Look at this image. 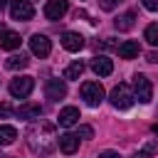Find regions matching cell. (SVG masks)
<instances>
[{"label": "cell", "instance_id": "cell-10", "mask_svg": "<svg viewBox=\"0 0 158 158\" xmlns=\"http://www.w3.org/2000/svg\"><path fill=\"white\" fill-rule=\"evenodd\" d=\"M17 118H25V121H35V118H40V114H42V106L40 104H35V101H27V104H22V106H17Z\"/></svg>", "mask_w": 158, "mask_h": 158}, {"label": "cell", "instance_id": "cell-15", "mask_svg": "<svg viewBox=\"0 0 158 158\" xmlns=\"http://www.w3.org/2000/svg\"><path fill=\"white\" fill-rule=\"evenodd\" d=\"M138 52H141V47H138L136 40H126V42L118 44V57H121V59H133Z\"/></svg>", "mask_w": 158, "mask_h": 158}, {"label": "cell", "instance_id": "cell-6", "mask_svg": "<svg viewBox=\"0 0 158 158\" xmlns=\"http://www.w3.org/2000/svg\"><path fill=\"white\" fill-rule=\"evenodd\" d=\"M35 7L30 0H12L10 2V17L12 20H32Z\"/></svg>", "mask_w": 158, "mask_h": 158}, {"label": "cell", "instance_id": "cell-24", "mask_svg": "<svg viewBox=\"0 0 158 158\" xmlns=\"http://www.w3.org/2000/svg\"><path fill=\"white\" fill-rule=\"evenodd\" d=\"M10 111H12V109H10V104H7V101H0V118L10 116Z\"/></svg>", "mask_w": 158, "mask_h": 158}, {"label": "cell", "instance_id": "cell-5", "mask_svg": "<svg viewBox=\"0 0 158 158\" xmlns=\"http://www.w3.org/2000/svg\"><path fill=\"white\" fill-rule=\"evenodd\" d=\"M133 96H136L141 104H148V101H151L153 86H151L148 77H143V74H136V77H133Z\"/></svg>", "mask_w": 158, "mask_h": 158}, {"label": "cell", "instance_id": "cell-25", "mask_svg": "<svg viewBox=\"0 0 158 158\" xmlns=\"http://www.w3.org/2000/svg\"><path fill=\"white\" fill-rule=\"evenodd\" d=\"M143 7H146L148 12H156V10H158V0H143Z\"/></svg>", "mask_w": 158, "mask_h": 158}, {"label": "cell", "instance_id": "cell-12", "mask_svg": "<svg viewBox=\"0 0 158 158\" xmlns=\"http://www.w3.org/2000/svg\"><path fill=\"white\" fill-rule=\"evenodd\" d=\"M91 69H94V74H99V77H109V74L114 72V62H111L109 57L99 54V57L91 59Z\"/></svg>", "mask_w": 158, "mask_h": 158}, {"label": "cell", "instance_id": "cell-3", "mask_svg": "<svg viewBox=\"0 0 158 158\" xmlns=\"http://www.w3.org/2000/svg\"><path fill=\"white\" fill-rule=\"evenodd\" d=\"M81 99L89 106H99L104 101V86L99 81H84L81 84Z\"/></svg>", "mask_w": 158, "mask_h": 158}, {"label": "cell", "instance_id": "cell-4", "mask_svg": "<svg viewBox=\"0 0 158 158\" xmlns=\"http://www.w3.org/2000/svg\"><path fill=\"white\" fill-rule=\"evenodd\" d=\"M32 89H35V79L32 77H17V79L10 81V94L15 99H27L32 94Z\"/></svg>", "mask_w": 158, "mask_h": 158}, {"label": "cell", "instance_id": "cell-13", "mask_svg": "<svg viewBox=\"0 0 158 158\" xmlns=\"http://www.w3.org/2000/svg\"><path fill=\"white\" fill-rule=\"evenodd\" d=\"M77 121H79V109H77V106H67V109H62V111H59V116H57V123H59V126H64V128L74 126Z\"/></svg>", "mask_w": 158, "mask_h": 158}, {"label": "cell", "instance_id": "cell-19", "mask_svg": "<svg viewBox=\"0 0 158 158\" xmlns=\"http://www.w3.org/2000/svg\"><path fill=\"white\" fill-rule=\"evenodd\" d=\"M133 20H136V12H123L121 17H116V30H121V32H126V30H131L133 27Z\"/></svg>", "mask_w": 158, "mask_h": 158}, {"label": "cell", "instance_id": "cell-9", "mask_svg": "<svg viewBox=\"0 0 158 158\" xmlns=\"http://www.w3.org/2000/svg\"><path fill=\"white\" fill-rule=\"evenodd\" d=\"M44 94H47V99L59 101V99H64V96H67V84H64L62 79H49V81H47V86H44Z\"/></svg>", "mask_w": 158, "mask_h": 158}, {"label": "cell", "instance_id": "cell-8", "mask_svg": "<svg viewBox=\"0 0 158 158\" xmlns=\"http://www.w3.org/2000/svg\"><path fill=\"white\" fill-rule=\"evenodd\" d=\"M30 49H32V54L35 57H47L49 54V49H52V44H49V40H47V35H32L30 37Z\"/></svg>", "mask_w": 158, "mask_h": 158}, {"label": "cell", "instance_id": "cell-20", "mask_svg": "<svg viewBox=\"0 0 158 158\" xmlns=\"http://www.w3.org/2000/svg\"><path fill=\"white\" fill-rule=\"evenodd\" d=\"M17 138V128L15 126H0V146H10Z\"/></svg>", "mask_w": 158, "mask_h": 158}, {"label": "cell", "instance_id": "cell-2", "mask_svg": "<svg viewBox=\"0 0 158 158\" xmlns=\"http://www.w3.org/2000/svg\"><path fill=\"white\" fill-rule=\"evenodd\" d=\"M109 99H111V104H114V109H131L133 106V91H131V86L128 84H116L114 89H111V94H109Z\"/></svg>", "mask_w": 158, "mask_h": 158}, {"label": "cell", "instance_id": "cell-14", "mask_svg": "<svg viewBox=\"0 0 158 158\" xmlns=\"http://www.w3.org/2000/svg\"><path fill=\"white\" fill-rule=\"evenodd\" d=\"M77 148H79V136L77 133H62L59 136V151L62 153L72 156V153H77Z\"/></svg>", "mask_w": 158, "mask_h": 158}, {"label": "cell", "instance_id": "cell-27", "mask_svg": "<svg viewBox=\"0 0 158 158\" xmlns=\"http://www.w3.org/2000/svg\"><path fill=\"white\" fill-rule=\"evenodd\" d=\"M156 151H158V143H148L146 146V153H156Z\"/></svg>", "mask_w": 158, "mask_h": 158}, {"label": "cell", "instance_id": "cell-18", "mask_svg": "<svg viewBox=\"0 0 158 158\" xmlns=\"http://www.w3.org/2000/svg\"><path fill=\"white\" fill-rule=\"evenodd\" d=\"M84 74V62L81 59H74L67 69H64V79H79Z\"/></svg>", "mask_w": 158, "mask_h": 158}, {"label": "cell", "instance_id": "cell-26", "mask_svg": "<svg viewBox=\"0 0 158 158\" xmlns=\"http://www.w3.org/2000/svg\"><path fill=\"white\" fill-rule=\"evenodd\" d=\"M99 158H118V153L116 151H104V153H99Z\"/></svg>", "mask_w": 158, "mask_h": 158}, {"label": "cell", "instance_id": "cell-30", "mask_svg": "<svg viewBox=\"0 0 158 158\" xmlns=\"http://www.w3.org/2000/svg\"><path fill=\"white\" fill-rule=\"evenodd\" d=\"M153 133H158V123H153Z\"/></svg>", "mask_w": 158, "mask_h": 158}, {"label": "cell", "instance_id": "cell-21", "mask_svg": "<svg viewBox=\"0 0 158 158\" xmlns=\"http://www.w3.org/2000/svg\"><path fill=\"white\" fill-rule=\"evenodd\" d=\"M143 37H146V42H148V44L158 47V25H156V22H153V25H148V27H146V32H143Z\"/></svg>", "mask_w": 158, "mask_h": 158}, {"label": "cell", "instance_id": "cell-1", "mask_svg": "<svg viewBox=\"0 0 158 158\" xmlns=\"http://www.w3.org/2000/svg\"><path fill=\"white\" fill-rule=\"evenodd\" d=\"M27 143H30V151L32 153H40V156H49L57 146H59V138L54 136V123L49 121H37L27 128Z\"/></svg>", "mask_w": 158, "mask_h": 158}, {"label": "cell", "instance_id": "cell-22", "mask_svg": "<svg viewBox=\"0 0 158 158\" xmlns=\"http://www.w3.org/2000/svg\"><path fill=\"white\" fill-rule=\"evenodd\" d=\"M77 136H81V138H91L94 136V128L91 126H79V133Z\"/></svg>", "mask_w": 158, "mask_h": 158}, {"label": "cell", "instance_id": "cell-11", "mask_svg": "<svg viewBox=\"0 0 158 158\" xmlns=\"http://www.w3.org/2000/svg\"><path fill=\"white\" fill-rule=\"evenodd\" d=\"M62 47H64L67 52H79V49L84 47V37H81L79 32H64V35H62Z\"/></svg>", "mask_w": 158, "mask_h": 158}, {"label": "cell", "instance_id": "cell-29", "mask_svg": "<svg viewBox=\"0 0 158 158\" xmlns=\"http://www.w3.org/2000/svg\"><path fill=\"white\" fill-rule=\"evenodd\" d=\"M5 5H7V0H0V12L5 10Z\"/></svg>", "mask_w": 158, "mask_h": 158}, {"label": "cell", "instance_id": "cell-17", "mask_svg": "<svg viewBox=\"0 0 158 158\" xmlns=\"http://www.w3.org/2000/svg\"><path fill=\"white\" fill-rule=\"evenodd\" d=\"M27 64H30V59H27V54H22V52H20V54H12V57H7V59H5V67H7V69H12V72L25 69Z\"/></svg>", "mask_w": 158, "mask_h": 158}, {"label": "cell", "instance_id": "cell-28", "mask_svg": "<svg viewBox=\"0 0 158 158\" xmlns=\"http://www.w3.org/2000/svg\"><path fill=\"white\" fill-rule=\"evenodd\" d=\"M146 59H148V62H158V54H156V52H148V57H146Z\"/></svg>", "mask_w": 158, "mask_h": 158}, {"label": "cell", "instance_id": "cell-23", "mask_svg": "<svg viewBox=\"0 0 158 158\" xmlns=\"http://www.w3.org/2000/svg\"><path fill=\"white\" fill-rule=\"evenodd\" d=\"M116 2H118V0H99V7H101V10H114Z\"/></svg>", "mask_w": 158, "mask_h": 158}, {"label": "cell", "instance_id": "cell-7", "mask_svg": "<svg viewBox=\"0 0 158 158\" xmlns=\"http://www.w3.org/2000/svg\"><path fill=\"white\" fill-rule=\"evenodd\" d=\"M67 10H69L67 0H47V5H44V17H47V20H62V17L67 15Z\"/></svg>", "mask_w": 158, "mask_h": 158}, {"label": "cell", "instance_id": "cell-16", "mask_svg": "<svg viewBox=\"0 0 158 158\" xmlns=\"http://www.w3.org/2000/svg\"><path fill=\"white\" fill-rule=\"evenodd\" d=\"M0 47H2V49H17V47H20V35L12 32V30L0 32Z\"/></svg>", "mask_w": 158, "mask_h": 158}]
</instances>
